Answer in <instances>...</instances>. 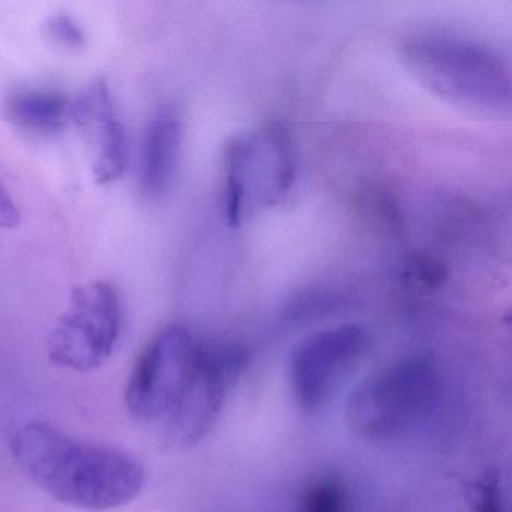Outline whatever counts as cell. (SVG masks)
I'll use <instances>...</instances> for the list:
<instances>
[{"instance_id": "6da1fadb", "label": "cell", "mask_w": 512, "mask_h": 512, "mask_svg": "<svg viewBox=\"0 0 512 512\" xmlns=\"http://www.w3.org/2000/svg\"><path fill=\"white\" fill-rule=\"evenodd\" d=\"M13 454L38 487L77 508H118L136 499L145 484V470L136 458L83 442L43 422L17 431Z\"/></svg>"}, {"instance_id": "7a4b0ae2", "label": "cell", "mask_w": 512, "mask_h": 512, "mask_svg": "<svg viewBox=\"0 0 512 512\" xmlns=\"http://www.w3.org/2000/svg\"><path fill=\"white\" fill-rule=\"evenodd\" d=\"M401 59L433 94L487 115L511 109V67L500 50L452 32L425 31L404 38Z\"/></svg>"}, {"instance_id": "3957f363", "label": "cell", "mask_w": 512, "mask_h": 512, "mask_svg": "<svg viewBox=\"0 0 512 512\" xmlns=\"http://www.w3.org/2000/svg\"><path fill=\"white\" fill-rule=\"evenodd\" d=\"M439 397V371L428 356H409L368 377L350 395L346 424L364 439H392L418 427Z\"/></svg>"}, {"instance_id": "277c9868", "label": "cell", "mask_w": 512, "mask_h": 512, "mask_svg": "<svg viewBox=\"0 0 512 512\" xmlns=\"http://www.w3.org/2000/svg\"><path fill=\"white\" fill-rule=\"evenodd\" d=\"M224 169L226 217L239 226L292 191L298 172L292 137L275 124L239 134L227 146Z\"/></svg>"}, {"instance_id": "5b68a950", "label": "cell", "mask_w": 512, "mask_h": 512, "mask_svg": "<svg viewBox=\"0 0 512 512\" xmlns=\"http://www.w3.org/2000/svg\"><path fill=\"white\" fill-rule=\"evenodd\" d=\"M121 323V301L112 284L92 281L76 287L50 332V361L76 371L101 367L115 350Z\"/></svg>"}, {"instance_id": "8992f818", "label": "cell", "mask_w": 512, "mask_h": 512, "mask_svg": "<svg viewBox=\"0 0 512 512\" xmlns=\"http://www.w3.org/2000/svg\"><path fill=\"white\" fill-rule=\"evenodd\" d=\"M197 344L185 326L164 328L134 365L127 388V406L146 422L170 418L178 406L196 362Z\"/></svg>"}, {"instance_id": "52a82bcc", "label": "cell", "mask_w": 512, "mask_h": 512, "mask_svg": "<svg viewBox=\"0 0 512 512\" xmlns=\"http://www.w3.org/2000/svg\"><path fill=\"white\" fill-rule=\"evenodd\" d=\"M371 335L358 323L332 326L305 338L290 358V386L296 403L322 409L367 356Z\"/></svg>"}, {"instance_id": "ba28073f", "label": "cell", "mask_w": 512, "mask_h": 512, "mask_svg": "<svg viewBox=\"0 0 512 512\" xmlns=\"http://www.w3.org/2000/svg\"><path fill=\"white\" fill-rule=\"evenodd\" d=\"M247 365V352L230 343L197 344L196 362L178 406L166 421L170 442L199 443L223 412L227 392Z\"/></svg>"}, {"instance_id": "9c48e42d", "label": "cell", "mask_w": 512, "mask_h": 512, "mask_svg": "<svg viewBox=\"0 0 512 512\" xmlns=\"http://www.w3.org/2000/svg\"><path fill=\"white\" fill-rule=\"evenodd\" d=\"M71 122L88 134L94 145V181L100 185L118 181L130 161V146L103 80H95L79 97L71 100Z\"/></svg>"}, {"instance_id": "30bf717a", "label": "cell", "mask_w": 512, "mask_h": 512, "mask_svg": "<svg viewBox=\"0 0 512 512\" xmlns=\"http://www.w3.org/2000/svg\"><path fill=\"white\" fill-rule=\"evenodd\" d=\"M182 148V124L172 109L161 110L146 127L140 160V187L149 199H160L175 181Z\"/></svg>"}, {"instance_id": "8fae6325", "label": "cell", "mask_w": 512, "mask_h": 512, "mask_svg": "<svg viewBox=\"0 0 512 512\" xmlns=\"http://www.w3.org/2000/svg\"><path fill=\"white\" fill-rule=\"evenodd\" d=\"M7 115L26 130L52 133L71 122V100L52 92H17L8 98Z\"/></svg>"}, {"instance_id": "7c38bea8", "label": "cell", "mask_w": 512, "mask_h": 512, "mask_svg": "<svg viewBox=\"0 0 512 512\" xmlns=\"http://www.w3.org/2000/svg\"><path fill=\"white\" fill-rule=\"evenodd\" d=\"M299 512H347V493L334 476L311 482L299 500Z\"/></svg>"}, {"instance_id": "4fadbf2b", "label": "cell", "mask_w": 512, "mask_h": 512, "mask_svg": "<svg viewBox=\"0 0 512 512\" xmlns=\"http://www.w3.org/2000/svg\"><path fill=\"white\" fill-rule=\"evenodd\" d=\"M475 512H506L502 487H500L499 479L496 476H485L476 485Z\"/></svg>"}, {"instance_id": "5bb4252c", "label": "cell", "mask_w": 512, "mask_h": 512, "mask_svg": "<svg viewBox=\"0 0 512 512\" xmlns=\"http://www.w3.org/2000/svg\"><path fill=\"white\" fill-rule=\"evenodd\" d=\"M47 31L53 40L64 44V46L76 49L85 44V34H83L82 28L68 16L52 17L47 25Z\"/></svg>"}, {"instance_id": "9a60e30c", "label": "cell", "mask_w": 512, "mask_h": 512, "mask_svg": "<svg viewBox=\"0 0 512 512\" xmlns=\"http://www.w3.org/2000/svg\"><path fill=\"white\" fill-rule=\"evenodd\" d=\"M20 221H22V214L19 208L4 182L0 181V229H16Z\"/></svg>"}]
</instances>
